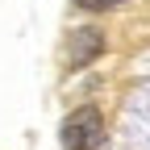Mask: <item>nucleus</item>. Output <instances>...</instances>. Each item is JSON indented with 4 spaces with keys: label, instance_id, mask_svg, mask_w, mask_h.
Returning a JSON list of instances; mask_svg holds the SVG:
<instances>
[{
    "label": "nucleus",
    "instance_id": "nucleus-1",
    "mask_svg": "<svg viewBox=\"0 0 150 150\" xmlns=\"http://www.w3.org/2000/svg\"><path fill=\"white\" fill-rule=\"evenodd\" d=\"M59 142H63V150H96L100 142H104V117L96 108H75L71 117L59 125Z\"/></svg>",
    "mask_w": 150,
    "mask_h": 150
},
{
    "label": "nucleus",
    "instance_id": "nucleus-2",
    "mask_svg": "<svg viewBox=\"0 0 150 150\" xmlns=\"http://www.w3.org/2000/svg\"><path fill=\"white\" fill-rule=\"evenodd\" d=\"M100 54H104V29H96V25L71 29V38H67V67L71 71H83L88 63H96Z\"/></svg>",
    "mask_w": 150,
    "mask_h": 150
},
{
    "label": "nucleus",
    "instance_id": "nucleus-3",
    "mask_svg": "<svg viewBox=\"0 0 150 150\" xmlns=\"http://www.w3.org/2000/svg\"><path fill=\"white\" fill-rule=\"evenodd\" d=\"M125 129H129V138H134L138 146L150 150V88H142L134 100H129L125 108Z\"/></svg>",
    "mask_w": 150,
    "mask_h": 150
},
{
    "label": "nucleus",
    "instance_id": "nucleus-4",
    "mask_svg": "<svg viewBox=\"0 0 150 150\" xmlns=\"http://www.w3.org/2000/svg\"><path fill=\"white\" fill-rule=\"evenodd\" d=\"M75 8H83V13H104V8H117V4H125V0H71Z\"/></svg>",
    "mask_w": 150,
    "mask_h": 150
}]
</instances>
